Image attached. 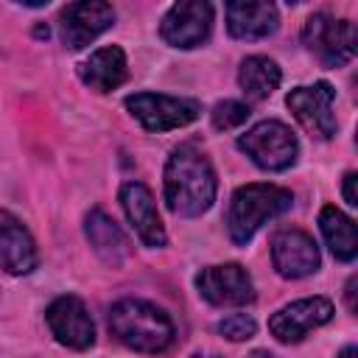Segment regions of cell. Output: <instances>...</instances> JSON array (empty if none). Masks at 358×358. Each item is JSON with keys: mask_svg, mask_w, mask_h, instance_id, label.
<instances>
[{"mask_svg": "<svg viewBox=\"0 0 358 358\" xmlns=\"http://www.w3.org/2000/svg\"><path fill=\"white\" fill-rule=\"evenodd\" d=\"M213 28V6L201 0H182L168 8L159 22V36L173 48H196L207 42Z\"/></svg>", "mask_w": 358, "mask_h": 358, "instance_id": "cell-8", "label": "cell"}, {"mask_svg": "<svg viewBox=\"0 0 358 358\" xmlns=\"http://www.w3.org/2000/svg\"><path fill=\"white\" fill-rule=\"evenodd\" d=\"M280 17L271 3L232 0L227 3V31L235 39H266L277 31Z\"/></svg>", "mask_w": 358, "mask_h": 358, "instance_id": "cell-17", "label": "cell"}, {"mask_svg": "<svg viewBox=\"0 0 358 358\" xmlns=\"http://www.w3.org/2000/svg\"><path fill=\"white\" fill-rule=\"evenodd\" d=\"M112 22H115V8L109 3H98V0L67 3L59 14L62 42L70 50H81L92 39H98L106 28H112Z\"/></svg>", "mask_w": 358, "mask_h": 358, "instance_id": "cell-9", "label": "cell"}, {"mask_svg": "<svg viewBox=\"0 0 358 358\" xmlns=\"http://www.w3.org/2000/svg\"><path fill=\"white\" fill-rule=\"evenodd\" d=\"M193 358H218V355H213V352H196Z\"/></svg>", "mask_w": 358, "mask_h": 358, "instance_id": "cell-27", "label": "cell"}, {"mask_svg": "<svg viewBox=\"0 0 358 358\" xmlns=\"http://www.w3.org/2000/svg\"><path fill=\"white\" fill-rule=\"evenodd\" d=\"M238 148L263 171H285L296 162L299 154L294 131L280 120H260L238 137Z\"/></svg>", "mask_w": 358, "mask_h": 358, "instance_id": "cell-4", "label": "cell"}, {"mask_svg": "<svg viewBox=\"0 0 358 358\" xmlns=\"http://www.w3.org/2000/svg\"><path fill=\"white\" fill-rule=\"evenodd\" d=\"M355 182H358V176H355V171H350V173L344 176V201H347L350 207H355V204H358V196H355Z\"/></svg>", "mask_w": 358, "mask_h": 358, "instance_id": "cell-23", "label": "cell"}, {"mask_svg": "<svg viewBox=\"0 0 358 358\" xmlns=\"http://www.w3.org/2000/svg\"><path fill=\"white\" fill-rule=\"evenodd\" d=\"M213 126L218 131H229V129H238L241 123H246L249 117V106L241 103V101H221L213 106Z\"/></svg>", "mask_w": 358, "mask_h": 358, "instance_id": "cell-21", "label": "cell"}, {"mask_svg": "<svg viewBox=\"0 0 358 358\" xmlns=\"http://www.w3.org/2000/svg\"><path fill=\"white\" fill-rule=\"evenodd\" d=\"M305 48L324 64V67H341L355 56V25L350 20H336L330 14H313L305 22L302 31Z\"/></svg>", "mask_w": 358, "mask_h": 358, "instance_id": "cell-5", "label": "cell"}, {"mask_svg": "<svg viewBox=\"0 0 358 358\" xmlns=\"http://www.w3.org/2000/svg\"><path fill=\"white\" fill-rule=\"evenodd\" d=\"M330 319H333V302L324 296H308L280 308L268 319V330L277 341L294 344V341H302L310 330L327 324Z\"/></svg>", "mask_w": 358, "mask_h": 358, "instance_id": "cell-11", "label": "cell"}, {"mask_svg": "<svg viewBox=\"0 0 358 358\" xmlns=\"http://www.w3.org/2000/svg\"><path fill=\"white\" fill-rule=\"evenodd\" d=\"M338 358H358V347H344L338 352Z\"/></svg>", "mask_w": 358, "mask_h": 358, "instance_id": "cell-25", "label": "cell"}, {"mask_svg": "<svg viewBox=\"0 0 358 358\" xmlns=\"http://www.w3.org/2000/svg\"><path fill=\"white\" fill-rule=\"evenodd\" d=\"M78 76L81 81L95 90V92H109L115 87H120L129 76L126 70V53L117 45H106L101 50H95L87 62L78 64Z\"/></svg>", "mask_w": 358, "mask_h": 358, "instance_id": "cell-18", "label": "cell"}, {"mask_svg": "<svg viewBox=\"0 0 358 358\" xmlns=\"http://www.w3.org/2000/svg\"><path fill=\"white\" fill-rule=\"evenodd\" d=\"M255 330H257V324L246 313H232V316H227V319L218 322V333L227 336L229 341H246V338L255 336Z\"/></svg>", "mask_w": 358, "mask_h": 358, "instance_id": "cell-22", "label": "cell"}, {"mask_svg": "<svg viewBox=\"0 0 358 358\" xmlns=\"http://www.w3.org/2000/svg\"><path fill=\"white\" fill-rule=\"evenodd\" d=\"M39 263L31 232L8 210H0V268L8 274H28Z\"/></svg>", "mask_w": 358, "mask_h": 358, "instance_id": "cell-15", "label": "cell"}, {"mask_svg": "<svg viewBox=\"0 0 358 358\" xmlns=\"http://www.w3.org/2000/svg\"><path fill=\"white\" fill-rule=\"evenodd\" d=\"M271 263L280 277L302 280L319 268V246L302 229H280L271 238Z\"/></svg>", "mask_w": 358, "mask_h": 358, "instance_id": "cell-13", "label": "cell"}, {"mask_svg": "<svg viewBox=\"0 0 358 358\" xmlns=\"http://www.w3.org/2000/svg\"><path fill=\"white\" fill-rule=\"evenodd\" d=\"M112 336L134 352L159 355L173 344L171 316L145 299H120L109 310Z\"/></svg>", "mask_w": 358, "mask_h": 358, "instance_id": "cell-2", "label": "cell"}, {"mask_svg": "<svg viewBox=\"0 0 358 358\" xmlns=\"http://www.w3.org/2000/svg\"><path fill=\"white\" fill-rule=\"evenodd\" d=\"M45 322L59 344L70 350H90L95 344V324L78 296H59L48 305Z\"/></svg>", "mask_w": 358, "mask_h": 358, "instance_id": "cell-12", "label": "cell"}, {"mask_svg": "<svg viewBox=\"0 0 358 358\" xmlns=\"http://www.w3.org/2000/svg\"><path fill=\"white\" fill-rule=\"evenodd\" d=\"M126 109L143 123L148 131H171L193 123L201 112L193 98H173L162 92H134L126 98Z\"/></svg>", "mask_w": 358, "mask_h": 358, "instance_id": "cell-6", "label": "cell"}, {"mask_svg": "<svg viewBox=\"0 0 358 358\" xmlns=\"http://www.w3.org/2000/svg\"><path fill=\"white\" fill-rule=\"evenodd\" d=\"M319 229H322L324 243L336 255V260H344V263L355 260V255H358V238H355V221L352 218H347L338 207L327 204L319 213Z\"/></svg>", "mask_w": 358, "mask_h": 358, "instance_id": "cell-19", "label": "cell"}, {"mask_svg": "<svg viewBox=\"0 0 358 358\" xmlns=\"http://www.w3.org/2000/svg\"><path fill=\"white\" fill-rule=\"evenodd\" d=\"M280 67L268 56H246L238 70V84L249 101H266L280 87Z\"/></svg>", "mask_w": 358, "mask_h": 358, "instance_id": "cell-20", "label": "cell"}, {"mask_svg": "<svg viewBox=\"0 0 358 358\" xmlns=\"http://www.w3.org/2000/svg\"><path fill=\"white\" fill-rule=\"evenodd\" d=\"M249 358H271V355H268V352H263V350H255Z\"/></svg>", "mask_w": 358, "mask_h": 358, "instance_id": "cell-26", "label": "cell"}, {"mask_svg": "<svg viewBox=\"0 0 358 358\" xmlns=\"http://www.w3.org/2000/svg\"><path fill=\"white\" fill-rule=\"evenodd\" d=\"M355 285H358V280L350 277V282H347V308L350 310H355Z\"/></svg>", "mask_w": 358, "mask_h": 358, "instance_id": "cell-24", "label": "cell"}, {"mask_svg": "<svg viewBox=\"0 0 358 358\" xmlns=\"http://www.w3.org/2000/svg\"><path fill=\"white\" fill-rule=\"evenodd\" d=\"M333 98H336V90L327 81H316L313 87H294L285 95V103L310 137L330 140L336 134Z\"/></svg>", "mask_w": 358, "mask_h": 358, "instance_id": "cell-7", "label": "cell"}, {"mask_svg": "<svg viewBox=\"0 0 358 358\" xmlns=\"http://www.w3.org/2000/svg\"><path fill=\"white\" fill-rule=\"evenodd\" d=\"M120 204H123V213L129 218V224L134 227L137 238L151 246V249H159L165 246V227H162V218L157 213V201L151 196V190L143 185V182H126L120 187Z\"/></svg>", "mask_w": 358, "mask_h": 358, "instance_id": "cell-14", "label": "cell"}, {"mask_svg": "<svg viewBox=\"0 0 358 358\" xmlns=\"http://www.w3.org/2000/svg\"><path fill=\"white\" fill-rule=\"evenodd\" d=\"M215 171L210 159L190 143L171 151L165 162V201L168 210L182 218L207 213L215 201Z\"/></svg>", "mask_w": 358, "mask_h": 358, "instance_id": "cell-1", "label": "cell"}, {"mask_svg": "<svg viewBox=\"0 0 358 358\" xmlns=\"http://www.w3.org/2000/svg\"><path fill=\"white\" fill-rule=\"evenodd\" d=\"M84 235L92 246V252L112 268L123 266L131 255V243L123 235V229L115 224V218H109L103 210H90L84 218Z\"/></svg>", "mask_w": 358, "mask_h": 358, "instance_id": "cell-16", "label": "cell"}, {"mask_svg": "<svg viewBox=\"0 0 358 358\" xmlns=\"http://www.w3.org/2000/svg\"><path fill=\"white\" fill-rule=\"evenodd\" d=\"M294 204L291 190L277 185H243L232 193L229 210H227V232L232 243L246 246L252 235L268 221L285 213Z\"/></svg>", "mask_w": 358, "mask_h": 358, "instance_id": "cell-3", "label": "cell"}, {"mask_svg": "<svg viewBox=\"0 0 358 358\" xmlns=\"http://www.w3.org/2000/svg\"><path fill=\"white\" fill-rule=\"evenodd\" d=\"M196 288H199L201 299H207L215 308L246 305V302L255 299L252 277L238 263H224V266H207V268H201L196 274Z\"/></svg>", "mask_w": 358, "mask_h": 358, "instance_id": "cell-10", "label": "cell"}]
</instances>
